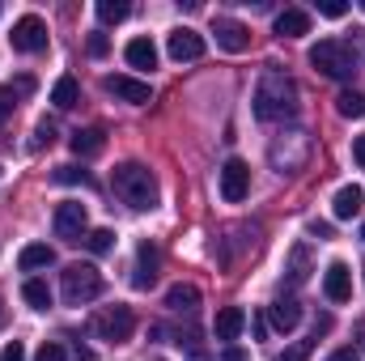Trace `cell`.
Segmentation results:
<instances>
[{
  "instance_id": "obj_14",
  "label": "cell",
  "mask_w": 365,
  "mask_h": 361,
  "mask_svg": "<svg viewBox=\"0 0 365 361\" xmlns=\"http://www.w3.org/2000/svg\"><path fill=\"white\" fill-rule=\"evenodd\" d=\"M268 323H272L276 332H293L302 323V302L297 298H276L272 306H268Z\"/></svg>"
},
{
  "instance_id": "obj_40",
  "label": "cell",
  "mask_w": 365,
  "mask_h": 361,
  "mask_svg": "<svg viewBox=\"0 0 365 361\" xmlns=\"http://www.w3.org/2000/svg\"><path fill=\"white\" fill-rule=\"evenodd\" d=\"M353 162L365 171V136H357V145H353Z\"/></svg>"
},
{
  "instance_id": "obj_3",
  "label": "cell",
  "mask_w": 365,
  "mask_h": 361,
  "mask_svg": "<svg viewBox=\"0 0 365 361\" xmlns=\"http://www.w3.org/2000/svg\"><path fill=\"white\" fill-rule=\"evenodd\" d=\"M110 183H115V195L132 208H153L158 204V183L149 175V166H140V162H119Z\"/></svg>"
},
{
  "instance_id": "obj_46",
  "label": "cell",
  "mask_w": 365,
  "mask_h": 361,
  "mask_svg": "<svg viewBox=\"0 0 365 361\" xmlns=\"http://www.w3.org/2000/svg\"><path fill=\"white\" fill-rule=\"evenodd\" d=\"M361 9H365V0H361Z\"/></svg>"
},
{
  "instance_id": "obj_23",
  "label": "cell",
  "mask_w": 365,
  "mask_h": 361,
  "mask_svg": "<svg viewBox=\"0 0 365 361\" xmlns=\"http://www.w3.org/2000/svg\"><path fill=\"white\" fill-rule=\"evenodd\" d=\"M166 306H170V310H195V306H200V289H195V285H170Z\"/></svg>"
},
{
  "instance_id": "obj_20",
  "label": "cell",
  "mask_w": 365,
  "mask_h": 361,
  "mask_svg": "<svg viewBox=\"0 0 365 361\" xmlns=\"http://www.w3.org/2000/svg\"><path fill=\"white\" fill-rule=\"evenodd\" d=\"M123 56H128L132 68H158V47H153L149 39H132V43L123 47Z\"/></svg>"
},
{
  "instance_id": "obj_30",
  "label": "cell",
  "mask_w": 365,
  "mask_h": 361,
  "mask_svg": "<svg viewBox=\"0 0 365 361\" xmlns=\"http://www.w3.org/2000/svg\"><path fill=\"white\" fill-rule=\"evenodd\" d=\"M310 353H314V340H297L293 349L280 353V361H310Z\"/></svg>"
},
{
  "instance_id": "obj_32",
  "label": "cell",
  "mask_w": 365,
  "mask_h": 361,
  "mask_svg": "<svg viewBox=\"0 0 365 361\" xmlns=\"http://www.w3.org/2000/svg\"><path fill=\"white\" fill-rule=\"evenodd\" d=\"M51 141H56V123H51V119H38V128H34V149L51 145Z\"/></svg>"
},
{
  "instance_id": "obj_8",
  "label": "cell",
  "mask_w": 365,
  "mask_h": 361,
  "mask_svg": "<svg viewBox=\"0 0 365 361\" xmlns=\"http://www.w3.org/2000/svg\"><path fill=\"white\" fill-rule=\"evenodd\" d=\"M86 234H90L86 204H77V200H64V204L56 208V238H64V243H81Z\"/></svg>"
},
{
  "instance_id": "obj_18",
  "label": "cell",
  "mask_w": 365,
  "mask_h": 361,
  "mask_svg": "<svg viewBox=\"0 0 365 361\" xmlns=\"http://www.w3.org/2000/svg\"><path fill=\"white\" fill-rule=\"evenodd\" d=\"M68 145H73V153H77V158H93V153H102V149H106V132H102V128H77Z\"/></svg>"
},
{
  "instance_id": "obj_21",
  "label": "cell",
  "mask_w": 365,
  "mask_h": 361,
  "mask_svg": "<svg viewBox=\"0 0 365 361\" xmlns=\"http://www.w3.org/2000/svg\"><path fill=\"white\" fill-rule=\"evenodd\" d=\"M284 280L289 285H306L310 280V251L297 243L293 251H289V264H284Z\"/></svg>"
},
{
  "instance_id": "obj_17",
  "label": "cell",
  "mask_w": 365,
  "mask_h": 361,
  "mask_svg": "<svg viewBox=\"0 0 365 361\" xmlns=\"http://www.w3.org/2000/svg\"><path fill=\"white\" fill-rule=\"evenodd\" d=\"M242 327H247L242 306H225V310H217V323H212L217 340H238V332H242Z\"/></svg>"
},
{
  "instance_id": "obj_42",
  "label": "cell",
  "mask_w": 365,
  "mask_h": 361,
  "mask_svg": "<svg viewBox=\"0 0 365 361\" xmlns=\"http://www.w3.org/2000/svg\"><path fill=\"white\" fill-rule=\"evenodd\" d=\"M34 90V77H17V93H30Z\"/></svg>"
},
{
  "instance_id": "obj_12",
  "label": "cell",
  "mask_w": 365,
  "mask_h": 361,
  "mask_svg": "<svg viewBox=\"0 0 365 361\" xmlns=\"http://www.w3.org/2000/svg\"><path fill=\"white\" fill-rule=\"evenodd\" d=\"M166 51H170V60H200L204 56V39L195 34V30H187V26H179L175 34H170V43H166Z\"/></svg>"
},
{
  "instance_id": "obj_10",
  "label": "cell",
  "mask_w": 365,
  "mask_h": 361,
  "mask_svg": "<svg viewBox=\"0 0 365 361\" xmlns=\"http://www.w3.org/2000/svg\"><path fill=\"white\" fill-rule=\"evenodd\" d=\"M102 86H106V93H115L119 102H132V106H145V102H149V81H136V77L110 73Z\"/></svg>"
},
{
  "instance_id": "obj_29",
  "label": "cell",
  "mask_w": 365,
  "mask_h": 361,
  "mask_svg": "<svg viewBox=\"0 0 365 361\" xmlns=\"http://www.w3.org/2000/svg\"><path fill=\"white\" fill-rule=\"evenodd\" d=\"M56 183H81V187H93L90 171H77V166H56Z\"/></svg>"
},
{
  "instance_id": "obj_15",
  "label": "cell",
  "mask_w": 365,
  "mask_h": 361,
  "mask_svg": "<svg viewBox=\"0 0 365 361\" xmlns=\"http://www.w3.org/2000/svg\"><path fill=\"white\" fill-rule=\"evenodd\" d=\"M361 204H365V191L353 183V187H340V191H336L331 213H336V221H353V217L361 213Z\"/></svg>"
},
{
  "instance_id": "obj_33",
  "label": "cell",
  "mask_w": 365,
  "mask_h": 361,
  "mask_svg": "<svg viewBox=\"0 0 365 361\" xmlns=\"http://www.w3.org/2000/svg\"><path fill=\"white\" fill-rule=\"evenodd\" d=\"M13 111H17V93H13V86H0V123H4Z\"/></svg>"
},
{
  "instance_id": "obj_6",
  "label": "cell",
  "mask_w": 365,
  "mask_h": 361,
  "mask_svg": "<svg viewBox=\"0 0 365 361\" xmlns=\"http://www.w3.org/2000/svg\"><path fill=\"white\" fill-rule=\"evenodd\" d=\"M90 327H93L98 340L123 345V340H132V332H136V315H132V306H102V310L93 315Z\"/></svg>"
},
{
  "instance_id": "obj_44",
  "label": "cell",
  "mask_w": 365,
  "mask_h": 361,
  "mask_svg": "<svg viewBox=\"0 0 365 361\" xmlns=\"http://www.w3.org/2000/svg\"><path fill=\"white\" fill-rule=\"evenodd\" d=\"M0 323H4V302H0Z\"/></svg>"
},
{
  "instance_id": "obj_26",
  "label": "cell",
  "mask_w": 365,
  "mask_h": 361,
  "mask_svg": "<svg viewBox=\"0 0 365 361\" xmlns=\"http://www.w3.org/2000/svg\"><path fill=\"white\" fill-rule=\"evenodd\" d=\"M21 298H26L34 310H47V306H51V289H47V280H26V285H21Z\"/></svg>"
},
{
  "instance_id": "obj_9",
  "label": "cell",
  "mask_w": 365,
  "mask_h": 361,
  "mask_svg": "<svg viewBox=\"0 0 365 361\" xmlns=\"http://www.w3.org/2000/svg\"><path fill=\"white\" fill-rule=\"evenodd\" d=\"M251 195V166L242 158H230L221 166V200L225 204H242Z\"/></svg>"
},
{
  "instance_id": "obj_38",
  "label": "cell",
  "mask_w": 365,
  "mask_h": 361,
  "mask_svg": "<svg viewBox=\"0 0 365 361\" xmlns=\"http://www.w3.org/2000/svg\"><path fill=\"white\" fill-rule=\"evenodd\" d=\"M310 234H314V238H331V225H327V221H310Z\"/></svg>"
},
{
  "instance_id": "obj_45",
  "label": "cell",
  "mask_w": 365,
  "mask_h": 361,
  "mask_svg": "<svg viewBox=\"0 0 365 361\" xmlns=\"http://www.w3.org/2000/svg\"><path fill=\"white\" fill-rule=\"evenodd\" d=\"M361 243H365V225H361Z\"/></svg>"
},
{
  "instance_id": "obj_41",
  "label": "cell",
  "mask_w": 365,
  "mask_h": 361,
  "mask_svg": "<svg viewBox=\"0 0 365 361\" xmlns=\"http://www.w3.org/2000/svg\"><path fill=\"white\" fill-rule=\"evenodd\" d=\"M353 336H357V353H365V319H357V327H353Z\"/></svg>"
},
{
  "instance_id": "obj_39",
  "label": "cell",
  "mask_w": 365,
  "mask_h": 361,
  "mask_svg": "<svg viewBox=\"0 0 365 361\" xmlns=\"http://www.w3.org/2000/svg\"><path fill=\"white\" fill-rule=\"evenodd\" d=\"M221 361H247V349H238V345H230V349L221 353Z\"/></svg>"
},
{
  "instance_id": "obj_11",
  "label": "cell",
  "mask_w": 365,
  "mask_h": 361,
  "mask_svg": "<svg viewBox=\"0 0 365 361\" xmlns=\"http://www.w3.org/2000/svg\"><path fill=\"white\" fill-rule=\"evenodd\" d=\"M212 34H217V47H225V51H247L251 47V30L242 21H234V17H217Z\"/></svg>"
},
{
  "instance_id": "obj_34",
  "label": "cell",
  "mask_w": 365,
  "mask_h": 361,
  "mask_svg": "<svg viewBox=\"0 0 365 361\" xmlns=\"http://www.w3.org/2000/svg\"><path fill=\"white\" fill-rule=\"evenodd\" d=\"M319 13H323V17H344L349 4H344V0H319Z\"/></svg>"
},
{
  "instance_id": "obj_28",
  "label": "cell",
  "mask_w": 365,
  "mask_h": 361,
  "mask_svg": "<svg viewBox=\"0 0 365 361\" xmlns=\"http://www.w3.org/2000/svg\"><path fill=\"white\" fill-rule=\"evenodd\" d=\"M81 243L90 247L93 255H106V251H115V234H110V230H90Z\"/></svg>"
},
{
  "instance_id": "obj_43",
  "label": "cell",
  "mask_w": 365,
  "mask_h": 361,
  "mask_svg": "<svg viewBox=\"0 0 365 361\" xmlns=\"http://www.w3.org/2000/svg\"><path fill=\"white\" fill-rule=\"evenodd\" d=\"M77 361H93V353H90V349H81V345H77Z\"/></svg>"
},
{
  "instance_id": "obj_31",
  "label": "cell",
  "mask_w": 365,
  "mask_h": 361,
  "mask_svg": "<svg viewBox=\"0 0 365 361\" xmlns=\"http://www.w3.org/2000/svg\"><path fill=\"white\" fill-rule=\"evenodd\" d=\"M68 353H64V345L60 340H43V349L34 353V361H64Z\"/></svg>"
},
{
  "instance_id": "obj_25",
  "label": "cell",
  "mask_w": 365,
  "mask_h": 361,
  "mask_svg": "<svg viewBox=\"0 0 365 361\" xmlns=\"http://www.w3.org/2000/svg\"><path fill=\"white\" fill-rule=\"evenodd\" d=\"M128 13H132L128 0H98V21H102V26H119Z\"/></svg>"
},
{
  "instance_id": "obj_19",
  "label": "cell",
  "mask_w": 365,
  "mask_h": 361,
  "mask_svg": "<svg viewBox=\"0 0 365 361\" xmlns=\"http://www.w3.org/2000/svg\"><path fill=\"white\" fill-rule=\"evenodd\" d=\"M153 280H158V251L145 243L140 255H136V276H132V285H136V289H149Z\"/></svg>"
},
{
  "instance_id": "obj_27",
  "label": "cell",
  "mask_w": 365,
  "mask_h": 361,
  "mask_svg": "<svg viewBox=\"0 0 365 361\" xmlns=\"http://www.w3.org/2000/svg\"><path fill=\"white\" fill-rule=\"evenodd\" d=\"M336 111H340L344 119H361V115H365V93H357V90H344L340 98H336Z\"/></svg>"
},
{
  "instance_id": "obj_4",
  "label": "cell",
  "mask_w": 365,
  "mask_h": 361,
  "mask_svg": "<svg viewBox=\"0 0 365 361\" xmlns=\"http://www.w3.org/2000/svg\"><path fill=\"white\" fill-rule=\"evenodd\" d=\"M102 272L93 268V264H68L64 268V302L68 306H86V302H93V298H102Z\"/></svg>"
},
{
  "instance_id": "obj_7",
  "label": "cell",
  "mask_w": 365,
  "mask_h": 361,
  "mask_svg": "<svg viewBox=\"0 0 365 361\" xmlns=\"http://www.w3.org/2000/svg\"><path fill=\"white\" fill-rule=\"evenodd\" d=\"M9 43H13V51H21V56H38V51L47 47V26H43V17H34V13L17 17Z\"/></svg>"
},
{
  "instance_id": "obj_16",
  "label": "cell",
  "mask_w": 365,
  "mask_h": 361,
  "mask_svg": "<svg viewBox=\"0 0 365 361\" xmlns=\"http://www.w3.org/2000/svg\"><path fill=\"white\" fill-rule=\"evenodd\" d=\"M276 34H280V39L310 34V13H306V9H284V13H276Z\"/></svg>"
},
{
  "instance_id": "obj_5",
  "label": "cell",
  "mask_w": 365,
  "mask_h": 361,
  "mask_svg": "<svg viewBox=\"0 0 365 361\" xmlns=\"http://www.w3.org/2000/svg\"><path fill=\"white\" fill-rule=\"evenodd\" d=\"M268 158H272L276 175H297V171L310 162V136H306V132H289V136H276L272 149H268Z\"/></svg>"
},
{
  "instance_id": "obj_1",
  "label": "cell",
  "mask_w": 365,
  "mask_h": 361,
  "mask_svg": "<svg viewBox=\"0 0 365 361\" xmlns=\"http://www.w3.org/2000/svg\"><path fill=\"white\" fill-rule=\"evenodd\" d=\"M255 115H259L264 123L293 119V115H297V86H293L284 73L268 68V73L259 77V86H255Z\"/></svg>"
},
{
  "instance_id": "obj_37",
  "label": "cell",
  "mask_w": 365,
  "mask_h": 361,
  "mask_svg": "<svg viewBox=\"0 0 365 361\" xmlns=\"http://www.w3.org/2000/svg\"><path fill=\"white\" fill-rule=\"evenodd\" d=\"M327 361H361V353H357V349H336Z\"/></svg>"
},
{
  "instance_id": "obj_36",
  "label": "cell",
  "mask_w": 365,
  "mask_h": 361,
  "mask_svg": "<svg viewBox=\"0 0 365 361\" xmlns=\"http://www.w3.org/2000/svg\"><path fill=\"white\" fill-rule=\"evenodd\" d=\"M0 361H26V349H21V340H9V345H4V353H0Z\"/></svg>"
},
{
  "instance_id": "obj_35",
  "label": "cell",
  "mask_w": 365,
  "mask_h": 361,
  "mask_svg": "<svg viewBox=\"0 0 365 361\" xmlns=\"http://www.w3.org/2000/svg\"><path fill=\"white\" fill-rule=\"evenodd\" d=\"M106 51H110V39H106V34H90V56L93 60H102Z\"/></svg>"
},
{
  "instance_id": "obj_24",
  "label": "cell",
  "mask_w": 365,
  "mask_h": 361,
  "mask_svg": "<svg viewBox=\"0 0 365 361\" xmlns=\"http://www.w3.org/2000/svg\"><path fill=\"white\" fill-rule=\"evenodd\" d=\"M51 102H56L60 111L77 106V102H81V86H77V77H60V81H56V90H51Z\"/></svg>"
},
{
  "instance_id": "obj_22",
  "label": "cell",
  "mask_w": 365,
  "mask_h": 361,
  "mask_svg": "<svg viewBox=\"0 0 365 361\" xmlns=\"http://www.w3.org/2000/svg\"><path fill=\"white\" fill-rule=\"evenodd\" d=\"M17 264H21V272L51 268V264H56V251H51L47 243H34V247H26V251H21V260H17Z\"/></svg>"
},
{
  "instance_id": "obj_13",
  "label": "cell",
  "mask_w": 365,
  "mask_h": 361,
  "mask_svg": "<svg viewBox=\"0 0 365 361\" xmlns=\"http://www.w3.org/2000/svg\"><path fill=\"white\" fill-rule=\"evenodd\" d=\"M323 293L331 298V302H349L353 298V272H349V264H331V268L323 272Z\"/></svg>"
},
{
  "instance_id": "obj_2",
  "label": "cell",
  "mask_w": 365,
  "mask_h": 361,
  "mask_svg": "<svg viewBox=\"0 0 365 361\" xmlns=\"http://www.w3.org/2000/svg\"><path fill=\"white\" fill-rule=\"evenodd\" d=\"M310 64H314L323 77H331V81H353V77L361 73V56H357L353 43H344V39H323L319 47H310Z\"/></svg>"
}]
</instances>
